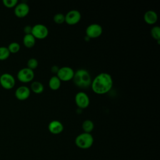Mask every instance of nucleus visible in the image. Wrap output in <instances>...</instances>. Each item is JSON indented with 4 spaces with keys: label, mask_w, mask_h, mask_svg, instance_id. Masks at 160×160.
Masks as SVG:
<instances>
[{
    "label": "nucleus",
    "mask_w": 160,
    "mask_h": 160,
    "mask_svg": "<svg viewBox=\"0 0 160 160\" xmlns=\"http://www.w3.org/2000/svg\"><path fill=\"white\" fill-rule=\"evenodd\" d=\"M112 84L113 81L111 74L107 72H101L92 80L91 86L94 92L103 94L111 89Z\"/></svg>",
    "instance_id": "obj_1"
},
{
    "label": "nucleus",
    "mask_w": 160,
    "mask_h": 160,
    "mask_svg": "<svg viewBox=\"0 0 160 160\" xmlns=\"http://www.w3.org/2000/svg\"><path fill=\"white\" fill-rule=\"evenodd\" d=\"M72 81L77 87L86 89L91 86L92 79L89 72L86 69H79L74 72Z\"/></svg>",
    "instance_id": "obj_2"
},
{
    "label": "nucleus",
    "mask_w": 160,
    "mask_h": 160,
    "mask_svg": "<svg viewBox=\"0 0 160 160\" xmlns=\"http://www.w3.org/2000/svg\"><path fill=\"white\" fill-rule=\"evenodd\" d=\"M94 142V138L91 133L82 132L77 136L75 139L76 145L80 149L90 148Z\"/></svg>",
    "instance_id": "obj_3"
},
{
    "label": "nucleus",
    "mask_w": 160,
    "mask_h": 160,
    "mask_svg": "<svg viewBox=\"0 0 160 160\" xmlns=\"http://www.w3.org/2000/svg\"><path fill=\"white\" fill-rule=\"evenodd\" d=\"M34 78V71L29 69L27 67L21 69L17 73V78L21 82H29L32 81Z\"/></svg>",
    "instance_id": "obj_4"
},
{
    "label": "nucleus",
    "mask_w": 160,
    "mask_h": 160,
    "mask_svg": "<svg viewBox=\"0 0 160 160\" xmlns=\"http://www.w3.org/2000/svg\"><path fill=\"white\" fill-rule=\"evenodd\" d=\"M49 33L48 28L42 24H36L32 26L31 34L36 38L42 39L46 38Z\"/></svg>",
    "instance_id": "obj_5"
},
{
    "label": "nucleus",
    "mask_w": 160,
    "mask_h": 160,
    "mask_svg": "<svg viewBox=\"0 0 160 160\" xmlns=\"http://www.w3.org/2000/svg\"><path fill=\"white\" fill-rule=\"evenodd\" d=\"M16 84L14 76L9 73H3L0 76V85L5 89H12Z\"/></svg>",
    "instance_id": "obj_6"
},
{
    "label": "nucleus",
    "mask_w": 160,
    "mask_h": 160,
    "mask_svg": "<svg viewBox=\"0 0 160 160\" xmlns=\"http://www.w3.org/2000/svg\"><path fill=\"white\" fill-rule=\"evenodd\" d=\"M74 71L69 66H63L59 69L57 72L58 78L61 81H69L72 79Z\"/></svg>",
    "instance_id": "obj_7"
},
{
    "label": "nucleus",
    "mask_w": 160,
    "mask_h": 160,
    "mask_svg": "<svg viewBox=\"0 0 160 160\" xmlns=\"http://www.w3.org/2000/svg\"><path fill=\"white\" fill-rule=\"evenodd\" d=\"M102 32V26L97 23L89 24L86 29V36L88 38H97L99 37Z\"/></svg>",
    "instance_id": "obj_8"
},
{
    "label": "nucleus",
    "mask_w": 160,
    "mask_h": 160,
    "mask_svg": "<svg viewBox=\"0 0 160 160\" xmlns=\"http://www.w3.org/2000/svg\"><path fill=\"white\" fill-rule=\"evenodd\" d=\"M75 102L79 109L86 108L89 105V98L86 92L79 91L75 96Z\"/></svg>",
    "instance_id": "obj_9"
},
{
    "label": "nucleus",
    "mask_w": 160,
    "mask_h": 160,
    "mask_svg": "<svg viewBox=\"0 0 160 160\" xmlns=\"http://www.w3.org/2000/svg\"><path fill=\"white\" fill-rule=\"evenodd\" d=\"M81 19V12L76 9L68 11L65 15V22L69 25H74L78 23Z\"/></svg>",
    "instance_id": "obj_10"
},
{
    "label": "nucleus",
    "mask_w": 160,
    "mask_h": 160,
    "mask_svg": "<svg viewBox=\"0 0 160 160\" xmlns=\"http://www.w3.org/2000/svg\"><path fill=\"white\" fill-rule=\"evenodd\" d=\"M14 14L16 17L22 18L26 17L29 12V6L26 2H20L14 7Z\"/></svg>",
    "instance_id": "obj_11"
},
{
    "label": "nucleus",
    "mask_w": 160,
    "mask_h": 160,
    "mask_svg": "<svg viewBox=\"0 0 160 160\" xmlns=\"http://www.w3.org/2000/svg\"><path fill=\"white\" fill-rule=\"evenodd\" d=\"M30 94L31 90L26 86H21L18 88L14 93L16 98L19 101L26 100L30 96Z\"/></svg>",
    "instance_id": "obj_12"
},
{
    "label": "nucleus",
    "mask_w": 160,
    "mask_h": 160,
    "mask_svg": "<svg viewBox=\"0 0 160 160\" xmlns=\"http://www.w3.org/2000/svg\"><path fill=\"white\" fill-rule=\"evenodd\" d=\"M64 129L63 124L58 120H52L48 124L49 131L53 134H58L62 132Z\"/></svg>",
    "instance_id": "obj_13"
},
{
    "label": "nucleus",
    "mask_w": 160,
    "mask_h": 160,
    "mask_svg": "<svg viewBox=\"0 0 160 160\" xmlns=\"http://www.w3.org/2000/svg\"><path fill=\"white\" fill-rule=\"evenodd\" d=\"M144 20L148 24H154L158 21L157 13L152 11H147L144 14Z\"/></svg>",
    "instance_id": "obj_14"
},
{
    "label": "nucleus",
    "mask_w": 160,
    "mask_h": 160,
    "mask_svg": "<svg viewBox=\"0 0 160 160\" xmlns=\"http://www.w3.org/2000/svg\"><path fill=\"white\" fill-rule=\"evenodd\" d=\"M22 42L25 47L31 48L35 45L36 38L31 34H25L22 39Z\"/></svg>",
    "instance_id": "obj_15"
},
{
    "label": "nucleus",
    "mask_w": 160,
    "mask_h": 160,
    "mask_svg": "<svg viewBox=\"0 0 160 160\" xmlns=\"http://www.w3.org/2000/svg\"><path fill=\"white\" fill-rule=\"evenodd\" d=\"M61 80L58 78L57 76H52L49 80V82H48V85L49 87L52 89V90H58L60 86H61Z\"/></svg>",
    "instance_id": "obj_16"
},
{
    "label": "nucleus",
    "mask_w": 160,
    "mask_h": 160,
    "mask_svg": "<svg viewBox=\"0 0 160 160\" xmlns=\"http://www.w3.org/2000/svg\"><path fill=\"white\" fill-rule=\"evenodd\" d=\"M36 94H40L44 91V86L39 81H33L31 84V89Z\"/></svg>",
    "instance_id": "obj_17"
},
{
    "label": "nucleus",
    "mask_w": 160,
    "mask_h": 160,
    "mask_svg": "<svg viewBox=\"0 0 160 160\" xmlns=\"http://www.w3.org/2000/svg\"><path fill=\"white\" fill-rule=\"evenodd\" d=\"M94 128V124L93 122L90 119H86L83 121L82 124V128L84 132L90 133Z\"/></svg>",
    "instance_id": "obj_18"
},
{
    "label": "nucleus",
    "mask_w": 160,
    "mask_h": 160,
    "mask_svg": "<svg viewBox=\"0 0 160 160\" xmlns=\"http://www.w3.org/2000/svg\"><path fill=\"white\" fill-rule=\"evenodd\" d=\"M10 52L9 51L7 47L1 46L0 47V61H5L10 56Z\"/></svg>",
    "instance_id": "obj_19"
},
{
    "label": "nucleus",
    "mask_w": 160,
    "mask_h": 160,
    "mask_svg": "<svg viewBox=\"0 0 160 160\" xmlns=\"http://www.w3.org/2000/svg\"><path fill=\"white\" fill-rule=\"evenodd\" d=\"M7 48H8L9 51L10 52V53L15 54L19 51L21 46L18 42H12L8 45V46Z\"/></svg>",
    "instance_id": "obj_20"
},
{
    "label": "nucleus",
    "mask_w": 160,
    "mask_h": 160,
    "mask_svg": "<svg viewBox=\"0 0 160 160\" xmlns=\"http://www.w3.org/2000/svg\"><path fill=\"white\" fill-rule=\"evenodd\" d=\"M151 34L152 37L159 42L160 39V28L158 26H153L151 30Z\"/></svg>",
    "instance_id": "obj_21"
},
{
    "label": "nucleus",
    "mask_w": 160,
    "mask_h": 160,
    "mask_svg": "<svg viewBox=\"0 0 160 160\" xmlns=\"http://www.w3.org/2000/svg\"><path fill=\"white\" fill-rule=\"evenodd\" d=\"M38 66V61L36 58H31L27 62V68L31 70L35 69Z\"/></svg>",
    "instance_id": "obj_22"
},
{
    "label": "nucleus",
    "mask_w": 160,
    "mask_h": 160,
    "mask_svg": "<svg viewBox=\"0 0 160 160\" xmlns=\"http://www.w3.org/2000/svg\"><path fill=\"white\" fill-rule=\"evenodd\" d=\"M53 21L56 24H62L65 22V15L62 13H57L53 17Z\"/></svg>",
    "instance_id": "obj_23"
},
{
    "label": "nucleus",
    "mask_w": 160,
    "mask_h": 160,
    "mask_svg": "<svg viewBox=\"0 0 160 160\" xmlns=\"http://www.w3.org/2000/svg\"><path fill=\"white\" fill-rule=\"evenodd\" d=\"M18 3V0H3L2 4L3 5L8 8H14Z\"/></svg>",
    "instance_id": "obj_24"
},
{
    "label": "nucleus",
    "mask_w": 160,
    "mask_h": 160,
    "mask_svg": "<svg viewBox=\"0 0 160 160\" xmlns=\"http://www.w3.org/2000/svg\"><path fill=\"white\" fill-rule=\"evenodd\" d=\"M24 32L25 33V34H31V31H32V26H29V25H27L26 26L24 27Z\"/></svg>",
    "instance_id": "obj_25"
},
{
    "label": "nucleus",
    "mask_w": 160,
    "mask_h": 160,
    "mask_svg": "<svg viewBox=\"0 0 160 160\" xmlns=\"http://www.w3.org/2000/svg\"><path fill=\"white\" fill-rule=\"evenodd\" d=\"M59 69V68L58 66L54 65V66H52L51 67V72H52V73H56V74H57V72H58Z\"/></svg>",
    "instance_id": "obj_26"
}]
</instances>
